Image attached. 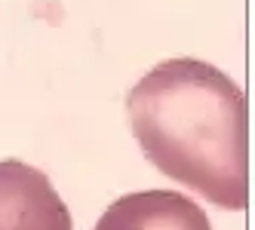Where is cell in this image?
<instances>
[{"instance_id": "3", "label": "cell", "mask_w": 255, "mask_h": 230, "mask_svg": "<svg viewBox=\"0 0 255 230\" xmlns=\"http://www.w3.org/2000/svg\"><path fill=\"white\" fill-rule=\"evenodd\" d=\"M93 230H212V224L185 193L138 190L114 200Z\"/></svg>"}, {"instance_id": "2", "label": "cell", "mask_w": 255, "mask_h": 230, "mask_svg": "<svg viewBox=\"0 0 255 230\" xmlns=\"http://www.w3.org/2000/svg\"><path fill=\"white\" fill-rule=\"evenodd\" d=\"M0 230H74L71 212L40 169L0 163Z\"/></svg>"}, {"instance_id": "1", "label": "cell", "mask_w": 255, "mask_h": 230, "mask_svg": "<svg viewBox=\"0 0 255 230\" xmlns=\"http://www.w3.org/2000/svg\"><path fill=\"white\" fill-rule=\"evenodd\" d=\"M126 111L135 141L163 175L222 209H246V98L225 71L200 59L160 62L132 86Z\"/></svg>"}]
</instances>
